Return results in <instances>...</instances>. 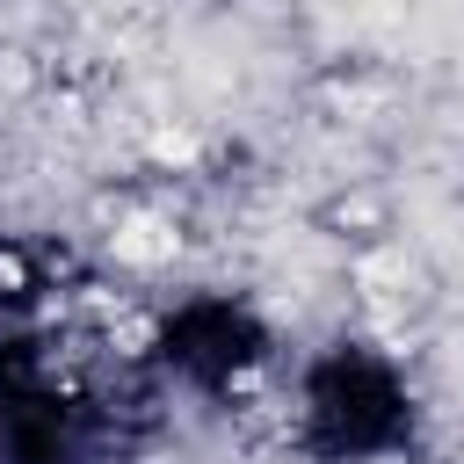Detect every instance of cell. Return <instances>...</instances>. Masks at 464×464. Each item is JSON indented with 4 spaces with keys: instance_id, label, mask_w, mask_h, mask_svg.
Here are the masks:
<instances>
[{
    "instance_id": "1",
    "label": "cell",
    "mask_w": 464,
    "mask_h": 464,
    "mask_svg": "<svg viewBox=\"0 0 464 464\" xmlns=\"http://www.w3.org/2000/svg\"><path fill=\"white\" fill-rule=\"evenodd\" d=\"M116 254H123V261H160V254H174V232H167L160 218H130V225L116 232Z\"/></svg>"
}]
</instances>
